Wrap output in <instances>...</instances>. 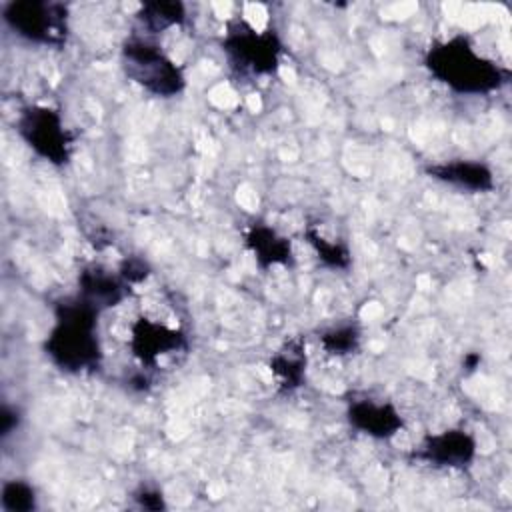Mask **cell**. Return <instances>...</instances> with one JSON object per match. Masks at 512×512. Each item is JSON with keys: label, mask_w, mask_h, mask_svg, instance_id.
<instances>
[{"label": "cell", "mask_w": 512, "mask_h": 512, "mask_svg": "<svg viewBox=\"0 0 512 512\" xmlns=\"http://www.w3.org/2000/svg\"><path fill=\"white\" fill-rule=\"evenodd\" d=\"M2 18L14 34L38 44H58L68 30V10L54 2H8Z\"/></svg>", "instance_id": "cell-4"}, {"label": "cell", "mask_w": 512, "mask_h": 512, "mask_svg": "<svg viewBox=\"0 0 512 512\" xmlns=\"http://www.w3.org/2000/svg\"><path fill=\"white\" fill-rule=\"evenodd\" d=\"M224 50L240 64L244 70L254 74L274 72L280 56V40L272 30H256L248 24L230 30L224 40Z\"/></svg>", "instance_id": "cell-6"}, {"label": "cell", "mask_w": 512, "mask_h": 512, "mask_svg": "<svg viewBox=\"0 0 512 512\" xmlns=\"http://www.w3.org/2000/svg\"><path fill=\"white\" fill-rule=\"evenodd\" d=\"M18 126L22 138L38 156L52 164H64L68 160L70 140L58 112L34 106L22 114Z\"/></svg>", "instance_id": "cell-5"}, {"label": "cell", "mask_w": 512, "mask_h": 512, "mask_svg": "<svg viewBox=\"0 0 512 512\" xmlns=\"http://www.w3.org/2000/svg\"><path fill=\"white\" fill-rule=\"evenodd\" d=\"M426 66L434 78L456 92H488L494 90L500 80L498 66L484 60L462 36L432 46L426 56Z\"/></svg>", "instance_id": "cell-1"}, {"label": "cell", "mask_w": 512, "mask_h": 512, "mask_svg": "<svg viewBox=\"0 0 512 512\" xmlns=\"http://www.w3.org/2000/svg\"><path fill=\"white\" fill-rule=\"evenodd\" d=\"M430 174L444 182H450L462 188H472V190H484L492 186V174L482 164H472L464 160L432 166Z\"/></svg>", "instance_id": "cell-9"}, {"label": "cell", "mask_w": 512, "mask_h": 512, "mask_svg": "<svg viewBox=\"0 0 512 512\" xmlns=\"http://www.w3.org/2000/svg\"><path fill=\"white\" fill-rule=\"evenodd\" d=\"M474 452V442L462 430H446L444 434L432 436L424 446V456L446 466L466 462Z\"/></svg>", "instance_id": "cell-8"}, {"label": "cell", "mask_w": 512, "mask_h": 512, "mask_svg": "<svg viewBox=\"0 0 512 512\" xmlns=\"http://www.w3.org/2000/svg\"><path fill=\"white\" fill-rule=\"evenodd\" d=\"M124 66L128 76L156 96L178 94L184 86L180 68L154 44L146 40H130L124 50Z\"/></svg>", "instance_id": "cell-3"}, {"label": "cell", "mask_w": 512, "mask_h": 512, "mask_svg": "<svg viewBox=\"0 0 512 512\" xmlns=\"http://www.w3.org/2000/svg\"><path fill=\"white\" fill-rule=\"evenodd\" d=\"M184 16L186 12L180 2H148L142 4L138 12V18L144 22V26L154 32L180 24Z\"/></svg>", "instance_id": "cell-10"}, {"label": "cell", "mask_w": 512, "mask_h": 512, "mask_svg": "<svg viewBox=\"0 0 512 512\" xmlns=\"http://www.w3.org/2000/svg\"><path fill=\"white\" fill-rule=\"evenodd\" d=\"M98 308L88 302L64 306L58 324L46 340V354L62 370L80 372L98 362V334L94 332Z\"/></svg>", "instance_id": "cell-2"}, {"label": "cell", "mask_w": 512, "mask_h": 512, "mask_svg": "<svg viewBox=\"0 0 512 512\" xmlns=\"http://www.w3.org/2000/svg\"><path fill=\"white\" fill-rule=\"evenodd\" d=\"M348 420L352 426L360 428L364 434L386 438L398 432L402 428L400 414L388 406V404H376V402H354L348 410Z\"/></svg>", "instance_id": "cell-7"}]
</instances>
